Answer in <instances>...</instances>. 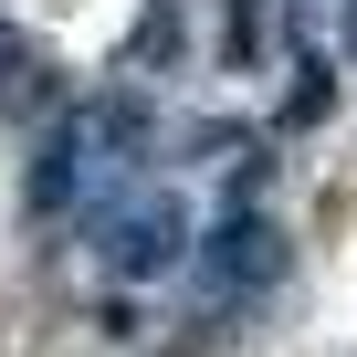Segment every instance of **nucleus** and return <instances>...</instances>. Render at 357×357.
Returning a JSON list of instances; mask_svg holds the SVG:
<instances>
[{"label":"nucleus","mask_w":357,"mask_h":357,"mask_svg":"<svg viewBox=\"0 0 357 357\" xmlns=\"http://www.w3.org/2000/svg\"><path fill=\"white\" fill-rule=\"evenodd\" d=\"M178 242H190V211H178V200H137V211L105 221V263L116 273H168Z\"/></svg>","instance_id":"nucleus-2"},{"label":"nucleus","mask_w":357,"mask_h":357,"mask_svg":"<svg viewBox=\"0 0 357 357\" xmlns=\"http://www.w3.org/2000/svg\"><path fill=\"white\" fill-rule=\"evenodd\" d=\"M84 147H95V126L74 116V126H53V147L32 158V211H63L74 190H84Z\"/></svg>","instance_id":"nucleus-3"},{"label":"nucleus","mask_w":357,"mask_h":357,"mask_svg":"<svg viewBox=\"0 0 357 357\" xmlns=\"http://www.w3.org/2000/svg\"><path fill=\"white\" fill-rule=\"evenodd\" d=\"M43 74H53V63H43V43L0 22V105H32V95H43Z\"/></svg>","instance_id":"nucleus-4"},{"label":"nucleus","mask_w":357,"mask_h":357,"mask_svg":"<svg viewBox=\"0 0 357 357\" xmlns=\"http://www.w3.org/2000/svg\"><path fill=\"white\" fill-rule=\"evenodd\" d=\"M294 74H305V84L284 95V126H315V116L336 105V84H326V63H294Z\"/></svg>","instance_id":"nucleus-5"},{"label":"nucleus","mask_w":357,"mask_h":357,"mask_svg":"<svg viewBox=\"0 0 357 357\" xmlns=\"http://www.w3.org/2000/svg\"><path fill=\"white\" fill-rule=\"evenodd\" d=\"M273 273H284V231H273L263 211H231V221L211 231V252H200V284H211L221 305H231V294H263Z\"/></svg>","instance_id":"nucleus-1"}]
</instances>
